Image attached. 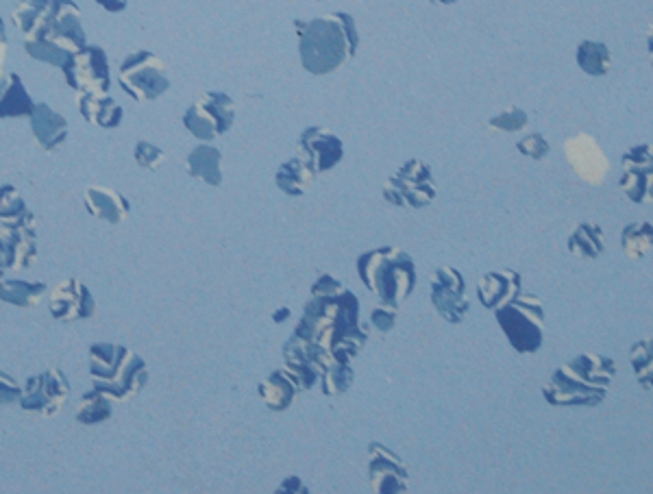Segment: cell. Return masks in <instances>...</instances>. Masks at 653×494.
Listing matches in <instances>:
<instances>
[{"mask_svg": "<svg viewBox=\"0 0 653 494\" xmlns=\"http://www.w3.org/2000/svg\"><path fill=\"white\" fill-rule=\"evenodd\" d=\"M294 336L314 342L331 353L336 362L349 364L362 351L368 331L360 327V301L349 290L336 296H318L305 305V314Z\"/></svg>", "mask_w": 653, "mask_h": 494, "instance_id": "1", "label": "cell"}, {"mask_svg": "<svg viewBox=\"0 0 653 494\" xmlns=\"http://www.w3.org/2000/svg\"><path fill=\"white\" fill-rule=\"evenodd\" d=\"M294 29L299 33L303 68L312 74L336 72L355 55L360 44L355 20L344 11L310 22L294 20Z\"/></svg>", "mask_w": 653, "mask_h": 494, "instance_id": "2", "label": "cell"}, {"mask_svg": "<svg viewBox=\"0 0 653 494\" xmlns=\"http://www.w3.org/2000/svg\"><path fill=\"white\" fill-rule=\"evenodd\" d=\"M88 370L94 379V388L112 401H129L149 384L146 362L122 344H92Z\"/></svg>", "mask_w": 653, "mask_h": 494, "instance_id": "3", "label": "cell"}, {"mask_svg": "<svg viewBox=\"0 0 653 494\" xmlns=\"http://www.w3.org/2000/svg\"><path fill=\"white\" fill-rule=\"evenodd\" d=\"M357 273H360L366 290L392 305L403 303L416 286L412 257L397 246H384V249L364 253L357 259Z\"/></svg>", "mask_w": 653, "mask_h": 494, "instance_id": "4", "label": "cell"}, {"mask_svg": "<svg viewBox=\"0 0 653 494\" xmlns=\"http://www.w3.org/2000/svg\"><path fill=\"white\" fill-rule=\"evenodd\" d=\"M495 314L514 351L536 353L542 347L545 312H542V303L536 296L519 294L516 299L499 305Z\"/></svg>", "mask_w": 653, "mask_h": 494, "instance_id": "5", "label": "cell"}, {"mask_svg": "<svg viewBox=\"0 0 653 494\" xmlns=\"http://www.w3.org/2000/svg\"><path fill=\"white\" fill-rule=\"evenodd\" d=\"M118 81L122 90L140 103H151L170 88L164 61L151 51H138L122 61Z\"/></svg>", "mask_w": 653, "mask_h": 494, "instance_id": "6", "label": "cell"}, {"mask_svg": "<svg viewBox=\"0 0 653 494\" xmlns=\"http://www.w3.org/2000/svg\"><path fill=\"white\" fill-rule=\"evenodd\" d=\"M236 120V105L225 92H205L199 101L192 103L183 116V125L203 142L225 135Z\"/></svg>", "mask_w": 653, "mask_h": 494, "instance_id": "7", "label": "cell"}, {"mask_svg": "<svg viewBox=\"0 0 653 494\" xmlns=\"http://www.w3.org/2000/svg\"><path fill=\"white\" fill-rule=\"evenodd\" d=\"M384 199L397 207H425L436 199L431 168L421 159H410L384 185Z\"/></svg>", "mask_w": 653, "mask_h": 494, "instance_id": "8", "label": "cell"}, {"mask_svg": "<svg viewBox=\"0 0 653 494\" xmlns=\"http://www.w3.org/2000/svg\"><path fill=\"white\" fill-rule=\"evenodd\" d=\"M70 397L66 375L59 368H46L44 373L29 377L22 390L20 407L40 416H55Z\"/></svg>", "mask_w": 653, "mask_h": 494, "instance_id": "9", "label": "cell"}, {"mask_svg": "<svg viewBox=\"0 0 653 494\" xmlns=\"http://www.w3.org/2000/svg\"><path fill=\"white\" fill-rule=\"evenodd\" d=\"M542 394H545V399L551 405H560V407L599 405L603 399H606L608 388L590 384L588 379H584L577 373V370L571 366V362H566L551 375L547 384L542 386Z\"/></svg>", "mask_w": 653, "mask_h": 494, "instance_id": "10", "label": "cell"}, {"mask_svg": "<svg viewBox=\"0 0 653 494\" xmlns=\"http://www.w3.org/2000/svg\"><path fill=\"white\" fill-rule=\"evenodd\" d=\"M66 81L72 90L85 92H107L112 85L109 77V61L101 46L85 44L81 51L72 53L64 66Z\"/></svg>", "mask_w": 653, "mask_h": 494, "instance_id": "11", "label": "cell"}, {"mask_svg": "<svg viewBox=\"0 0 653 494\" xmlns=\"http://www.w3.org/2000/svg\"><path fill=\"white\" fill-rule=\"evenodd\" d=\"M431 303L447 323H462L468 314V301L464 296V277L460 275V270L451 266L436 270L434 277H431Z\"/></svg>", "mask_w": 653, "mask_h": 494, "instance_id": "12", "label": "cell"}, {"mask_svg": "<svg viewBox=\"0 0 653 494\" xmlns=\"http://www.w3.org/2000/svg\"><path fill=\"white\" fill-rule=\"evenodd\" d=\"M368 479L377 494H399L410 486L408 466L384 444L368 447Z\"/></svg>", "mask_w": 653, "mask_h": 494, "instance_id": "13", "label": "cell"}, {"mask_svg": "<svg viewBox=\"0 0 653 494\" xmlns=\"http://www.w3.org/2000/svg\"><path fill=\"white\" fill-rule=\"evenodd\" d=\"M0 238L7 244L11 270H27L38 259V233L31 212L0 222Z\"/></svg>", "mask_w": 653, "mask_h": 494, "instance_id": "14", "label": "cell"}, {"mask_svg": "<svg viewBox=\"0 0 653 494\" xmlns=\"http://www.w3.org/2000/svg\"><path fill=\"white\" fill-rule=\"evenodd\" d=\"M96 312V301L88 286L79 279H64L53 288L51 294V316L59 323H77L90 318Z\"/></svg>", "mask_w": 653, "mask_h": 494, "instance_id": "15", "label": "cell"}, {"mask_svg": "<svg viewBox=\"0 0 653 494\" xmlns=\"http://www.w3.org/2000/svg\"><path fill=\"white\" fill-rule=\"evenodd\" d=\"M42 40L53 42L68 53H77L85 46L81 9L72 0H53V16Z\"/></svg>", "mask_w": 653, "mask_h": 494, "instance_id": "16", "label": "cell"}, {"mask_svg": "<svg viewBox=\"0 0 653 494\" xmlns=\"http://www.w3.org/2000/svg\"><path fill=\"white\" fill-rule=\"evenodd\" d=\"M651 181V146L640 144L630 148V151L623 155L621 190L630 196L634 203H645L651 201Z\"/></svg>", "mask_w": 653, "mask_h": 494, "instance_id": "17", "label": "cell"}, {"mask_svg": "<svg viewBox=\"0 0 653 494\" xmlns=\"http://www.w3.org/2000/svg\"><path fill=\"white\" fill-rule=\"evenodd\" d=\"M564 151H566V159H569L571 168L584 181L599 185L603 179H606L608 159H606V155H603L601 146L593 138H590V135H586V133L575 135V138L566 142Z\"/></svg>", "mask_w": 653, "mask_h": 494, "instance_id": "18", "label": "cell"}, {"mask_svg": "<svg viewBox=\"0 0 653 494\" xmlns=\"http://www.w3.org/2000/svg\"><path fill=\"white\" fill-rule=\"evenodd\" d=\"M299 146L303 155L316 166V172H327L340 164L344 146L338 135L329 133L325 127H310L301 133Z\"/></svg>", "mask_w": 653, "mask_h": 494, "instance_id": "19", "label": "cell"}, {"mask_svg": "<svg viewBox=\"0 0 653 494\" xmlns=\"http://www.w3.org/2000/svg\"><path fill=\"white\" fill-rule=\"evenodd\" d=\"M29 118L35 142L40 144L42 151L55 153L57 148L64 146V142L68 140V120L64 116L57 114V111L46 103H38L33 107V114Z\"/></svg>", "mask_w": 653, "mask_h": 494, "instance_id": "20", "label": "cell"}, {"mask_svg": "<svg viewBox=\"0 0 653 494\" xmlns=\"http://www.w3.org/2000/svg\"><path fill=\"white\" fill-rule=\"evenodd\" d=\"M85 207L94 218L105 220L107 225H120L131 212V205L125 196L112 188H101V185H90L88 192H85Z\"/></svg>", "mask_w": 653, "mask_h": 494, "instance_id": "21", "label": "cell"}, {"mask_svg": "<svg viewBox=\"0 0 653 494\" xmlns=\"http://www.w3.org/2000/svg\"><path fill=\"white\" fill-rule=\"evenodd\" d=\"M523 290V281L521 275L514 273V270H501V273H488L482 277L477 286L479 292V301H482L484 307H490V310H497L499 305L508 303Z\"/></svg>", "mask_w": 653, "mask_h": 494, "instance_id": "22", "label": "cell"}, {"mask_svg": "<svg viewBox=\"0 0 653 494\" xmlns=\"http://www.w3.org/2000/svg\"><path fill=\"white\" fill-rule=\"evenodd\" d=\"M81 116L94 127L116 129L120 127L125 111L107 92H85L79 94Z\"/></svg>", "mask_w": 653, "mask_h": 494, "instance_id": "23", "label": "cell"}, {"mask_svg": "<svg viewBox=\"0 0 653 494\" xmlns=\"http://www.w3.org/2000/svg\"><path fill=\"white\" fill-rule=\"evenodd\" d=\"M53 16V0H20L14 9L16 27L27 40H42Z\"/></svg>", "mask_w": 653, "mask_h": 494, "instance_id": "24", "label": "cell"}, {"mask_svg": "<svg viewBox=\"0 0 653 494\" xmlns=\"http://www.w3.org/2000/svg\"><path fill=\"white\" fill-rule=\"evenodd\" d=\"M283 360H286V373L294 381V386L299 390H310L320 377V368L310 360V355L305 351V344L294 338L286 342L283 347Z\"/></svg>", "mask_w": 653, "mask_h": 494, "instance_id": "25", "label": "cell"}, {"mask_svg": "<svg viewBox=\"0 0 653 494\" xmlns=\"http://www.w3.org/2000/svg\"><path fill=\"white\" fill-rule=\"evenodd\" d=\"M314 179H316V166L305 155L292 157L286 164H281L275 177L279 190L290 196H303L305 190L314 183Z\"/></svg>", "mask_w": 653, "mask_h": 494, "instance_id": "26", "label": "cell"}, {"mask_svg": "<svg viewBox=\"0 0 653 494\" xmlns=\"http://www.w3.org/2000/svg\"><path fill=\"white\" fill-rule=\"evenodd\" d=\"M33 98L16 72L0 81V118H20L33 114Z\"/></svg>", "mask_w": 653, "mask_h": 494, "instance_id": "27", "label": "cell"}, {"mask_svg": "<svg viewBox=\"0 0 653 494\" xmlns=\"http://www.w3.org/2000/svg\"><path fill=\"white\" fill-rule=\"evenodd\" d=\"M299 388L294 386V381L286 370H275L264 384L260 386V397L266 403L268 410L273 412H286L288 407L297 399Z\"/></svg>", "mask_w": 653, "mask_h": 494, "instance_id": "28", "label": "cell"}, {"mask_svg": "<svg viewBox=\"0 0 653 494\" xmlns=\"http://www.w3.org/2000/svg\"><path fill=\"white\" fill-rule=\"evenodd\" d=\"M220 159H223V155H220L218 148L209 146V144L196 146L194 151L188 155V175L218 188V185L223 183Z\"/></svg>", "mask_w": 653, "mask_h": 494, "instance_id": "29", "label": "cell"}, {"mask_svg": "<svg viewBox=\"0 0 653 494\" xmlns=\"http://www.w3.org/2000/svg\"><path fill=\"white\" fill-rule=\"evenodd\" d=\"M48 288L42 281H22V279H0V301L18 307L40 305Z\"/></svg>", "mask_w": 653, "mask_h": 494, "instance_id": "30", "label": "cell"}, {"mask_svg": "<svg viewBox=\"0 0 653 494\" xmlns=\"http://www.w3.org/2000/svg\"><path fill=\"white\" fill-rule=\"evenodd\" d=\"M606 249V236L597 225H590V222H582L569 238V251L577 257H588L595 259Z\"/></svg>", "mask_w": 653, "mask_h": 494, "instance_id": "31", "label": "cell"}, {"mask_svg": "<svg viewBox=\"0 0 653 494\" xmlns=\"http://www.w3.org/2000/svg\"><path fill=\"white\" fill-rule=\"evenodd\" d=\"M577 66L590 77H603L612 66L610 48L601 42H582L577 46Z\"/></svg>", "mask_w": 653, "mask_h": 494, "instance_id": "32", "label": "cell"}, {"mask_svg": "<svg viewBox=\"0 0 653 494\" xmlns=\"http://www.w3.org/2000/svg\"><path fill=\"white\" fill-rule=\"evenodd\" d=\"M114 414V407H112V399L105 397L101 390H92L88 394H83L81 403L77 407V421L81 425H98V423H105L112 418Z\"/></svg>", "mask_w": 653, "mask_h": 494, "instance_id": "33", "label": "cell"}, {"mask_svg": "<svg viewBox=\"0 0 653 494\" xmlns=\"http://www.w3.org/2000/svg\"><path fill=\"white\" fill-rule=\"evenodd\" d=\"M653 246V229L649 222H634L627 225L621 236V249L627 259H640L651 253Z\"/></svg>", "mask_w": 653, "mask_h": 494, "instance_id": "34", "label": "cell"}, {"mask_svg": "<svg viewBox=\"0 0 653 494\" xmlns=\"http://www.w3.org/2000/svg\"><path fill=\"white\" fill-rule=\"evenodd\" d=\"M353 377V368L349 364L334 362L323 370V392L327 397H338L351 388Z\"/></svg>", "mask_w": 653, "mask_h": 494, "instance_id": "35", "label": "cell"}, {"mask_svg": "<svg viewBox=\"0 0 653 494\" xmlns=\"http://www.w3.org/2000/svg\"><path fill=\"white\" fill-rule=\"evenodd\" d=\"M24 48H27V53L33 57V59H38V61H44V64H53V66H59V68H64L66 66V61L70 59L72 53L64 51V48L53 44V42H48V40H27V44H24Z\"/></svg>", "mask_w": 653, "mask_h": 494, "instance_id": "36", "label": "cell"}, {"mask_svg": "<svg viewBox=\"0 0 653 494\" xmlns=\"http://www.w3.org/2000/svg\"><path fill=\"white\" fill-rule=\"evenodd\" d=\"M630 362H632V366L636 370V377L640 381V386L651 392V370H653L651 362L653 360H651V340L649 338L634 344L632 351H630Z\"/></svg>", "mask_w": 653, "mask_h": 494, "instance_id": "37", "label": "cell"}, {"mask_svg": "<svg viewBox=\"0 0 653 494\" xmlns=\"http://www.w3.org/2000/svg\"><path fill=\"white\" fill-rule=\"evenodd\" d=\"M27 212H29V207H27V203H24L22 194L14 188V185H0V222L20 218Z\"/></svg>", "mask_w": 653, "mask_h": 494, "instance_id": "38", "label": "cell"}, {"mask_svg": "<svg viewBox=\"0 0 653 494\" xmlns=\"http://www.w3.org/2000/svg\"><path fill=\"white\" fill-rule=\"evenodd\" d=\"M490 129L495 131H505V133H514L527 127V114L521 107H508L503 114L495 116L490 122Z\"/></svg>", "mask_w": 653, "mask_h": 494, "instance_id": "39", "label": "cell"}, {"mask_svg": "<svg viewBox=\"0 0 653 494\" xmlns=\"http://www.w3.org/2000/svg\"><path fill=\"white\" fill-rule=\"evenodd\" d=\"M164 151L159 146L151 144V142H138L135 144V162H138V166L146 168V170H157V168H162L164 164Z\"/></svg>", "mask_w": 653, "mask_h": 494, "instance_id": "40", "label": "cell"}, {"mask_svg": "<svg viewBox=\"0 0 653 494\" xmlns=\"http://www.w3.org/2000/svg\"><path fill=\"white\" fill-rule=\"evenodd\" d=\"M397 316H399V305H392V303H384V305H377L373 314H371V323L381 331V333H388L397 325Z\"/></svg>", "mask_w": 653, "mask_h": 494, "instance_id": "41", "label": "cell"}, {"mask_svg": "<svg viewBox=\"0 0 653 494\" xmlns=\"http://www.w3.org/2000/svg\"><path fill=\"white\" fill-rule=\"evenodd\" d=\"M516 148H519V151L527 157H532V159H542V157H547L549 151H551V146L549 142L542 138L540 133H532V135H527V138H523L519 144H516Z\"/></svg>", "mask_w": 653, "mask_h": 494, "instance_id": "42", "label": "cell"}, {"mask_svg": "<svg viewBox=\"0 0 653 494\" xmlns=\"http://www.w3.org/2000/svg\"><path fill=\"white\" fill-rule=\"evenodd\" d=\"M20 397H22V388L16 384V379L0 370V403L3 405L18 403Z\"/></svg>", "mask_w": 653, "mask_h": 494, "instance_id": "43", "label": "cell"}, {"mask_svg": "<svg viewBox=\"0 0 653 494\" xmlns=\"http://www.w3.org/2000/svg\"><path fill=\"white\" fill-rule=\"evenodd\" d=\"M342 290H344L342 283L329 275H320V279L312 286V294H318V296H336Z\"/></svg>", "mask_w": 653, "mask_h": 494, "instance_id": "44", "label": "cell"}, {"mask_svg": "<svg viewBox=\"0 0 653 494\" xmlns=\"http://www.w3.org/2000/svg\"><path fill=\"white\" fill-rule=\"evenodd\" d=\"M277 492H301V494H307V488H303V481L299 477H288L286 481H283V484L279 486Z\"/></svg>", "mask_w": 653, "mask_h": 494, "instance_id": "45", "label": "cell"}, {"mask_svg": "<svg viewBox=\"0 0 653 494\" xmlns=\"http://www.w3.org/2000/svg\"><path fill=\"white\" fill-rule=\"evenodd\" d=\"M96 3L101 5L103 9L112 11V14H118V11H125L127 9L129 0H96Z\"/></svg>", "mask_w": 653, "mask_h": 494, "instance_id": "46", "label": "cell"}, {"mask_svg": "<svg viewBox=\"0 0 653 494\" xmlns=\"http://www.w3.org/2000/svg\"><path fill=\"white\" fill-rule=\"evenodd\" d=\"M5 59H7V35H5V24L0 20V74L5 70Z\"/></svg>", "mask_w": 653, "mask_h": 494, "instance_id": "47", "label": "cell"}, {"mask_svg": "<svg viewBox=\"0 0 653 494\" xmlns=\"http://www.w3.org/2000/svg\"><path fill=\"white\" fill-rule=\"evenodd\" d=\"M7 270H11L9 268V251H7L5 240L0 238V279L7 275Z\"/></svg>", "mask_w": 653, "mask_h": 494, "instance_id": "48", "label": "cell"}, {"mask_svg": "<svg viewBox=\"0 0 653 494\" xmlns=\"http://www.w3.org/2000/svg\"><path fill=\"white\" fill-rule=\"evenodd\" d=\"M286 318H290V310H288V307H281V310H277V314L273 316L275 323H283V320H286Z\"/></svg>", "mask_w": 653, "mask_h": 494, "instance_id": "49", "label": "cell"}, {"mask_svg": "<svg viewBox=\"0 0 653 494\" xmlns=\"http://www.w3.org/2000/svg\"><path fill=\"white\" fill-rule=\"evenodd\" d=\"M431 3H442V5H451L455 0H431Z\"/></svg>", "mask_w": 653, "mask_h": 494, "instance_id": "50", "label": "cell"}]
</instances>
